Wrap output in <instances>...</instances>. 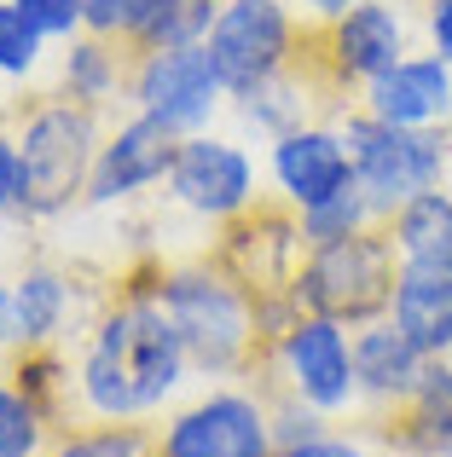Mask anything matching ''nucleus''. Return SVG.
<instances>
[{
	"label": "nucleus",
	"instance_id": "25",
	"mask_svg": "<svg viewBox=\"0 0 452 457\" xmlns=\"http://www.w3.org/2000/svg\"><path fill=\"white\" fill-rule=\"evenodd\" d=\"M46 435L53 417L18 382H0V457H46Z\"/></svg>",
	"mask_w": 452,
	"mask_h": 457
},
{
	"label": "nucleus",
	"instance_id": "30",
	"mask_svg": "<svg viewBox=\"0 0 452 457\" xmlns=\"http://www.w3.org/2000/svg\"><path fill=\"white\" fill-rule=\"evenodd\" d=\"M279 457H372L360 446V440H348V435H314V440H296V446H279Z\"/></svg>",
	"mask_w": 452,
	"mask_h": 457
},
{
	"label": "nucleus",
	"instance_id": "4",
	"mask_svg": "<svg viewBox=\"0 0 452 457\" xmlns=\"http://www.w3.org/2000/svg\"><path fill=\"white\" fill-rule=\"evenodd\" d=\"M99 111L76 104L64 93L35 99L23 111L18 151H23V214L29 220H53V214L76 209L88 197L93 162H99Z\"/></svg>",
	"mask_w": 452,
	"mask_h": 457
},
{
	"label": "nucleus",
	"instance_id": "15",
	"mask_svg": "<svg viewBox=\"0 0 452 457\" xmlns=\"http://www.w3.org/2000/svg\"><path fill=\"white\" fill-rule=\"evenodd\" d=\"M360 111H372L377 122H395V128H441L452 116V64L441 53L400 58L389 76H377L365 87Z\"/></svg>",
	"mask_w": 452,
	"mask_h": 457
},
{
	"label": "nucleus",
	"instance_id": "2",
	"mask_svg": "<svg viewBox=\"0 0 452 457\" xmlns=\"http://www.w3.org/2000/svg\"><path fill=\"white\" fill-rule=\"evenodd\" d=\"M157 302L186 342V359L204 377H238L267 359L255 295L221 267V261H186L157 272Z\"/></svg>",
	"mask_w": 452,
	"mask_h": 457
},
{
	"label": "nucleus",
	"instance_id": "23",
	"mask_svg": "<svg viewBox=\"0 0 452 457\" xmlns=\"http://www.w3.org/2000/svg\"><path fill=\"white\" fill-rule=\"evenodd\" d=\"M46 457H157V428H139V423L70 428L46 446Z\"/></svg>",
	"mask_w": 452,
	"mask_h": 457
},
{
	"label": "nucleus",
	"instance_id": "33",
	"mask_svg": "<svg viewBox=\"0 0 452 457\" xmlns=\"http://www.w3.org/2000/svg\"><path fill=\"white\" fill-rule=\"evenodd\" d=\"M296 6L307 12V23H337L348 6H360V0H296Z\"/></svg>",
	"mask_w": 452,
	"mask_h": 457
},
{
	"label": "nucleus",
	"instance_id": "29",
	"mask_svg": "<svg viewBox=\"0 0 452 457\" xmlns=\"http://www.w3.org/2000/svg\"><path fill=\"white\" fill-rule=\"evenodd\" d=\"M0 214H23V151L12 134H0Z\"/></svg>",
	"mask_w": 452,
	"mask_h": 457
},
{
	"label": "nucleus",
	"instance_id": "6",
	"mask_svg": "<svg viewBox=\"0 0 452 457\" xmlns=\"http://www.w3.org/2000/svg\"><path fill=\"white\" fill-rule=\"evenodd\" d=\"M267 365L284 377V388L302 405L337 417L360 400V382H354V336L348 324L319 319V312H296L284 324V336L267 347Z\"/></svg>",
	"mask_w": 452,
	"mask_h": 457
},
{
	"label": "nucleus",
	"instance_id": "34",
	"mask_svg": "<svg viewBox=\"0 0 452 457\" xmlns=\"http://www.w3.org/2000/svg\"><path fill=\"white\" fill-rule=\"evenodd\" d=\"M430 457H452V452H430Z\"/></svg>",
	"mask_w": 452,
	"mask_h": 457
},
{
	"label": "nucleus",
	"instance_id": "12",
	"mask_svg": "<svg viewBox=\"0 0 452 457\" xmlns=\"http://www.w3.org/2000/svg\"><path fill=\"white\" fill-rule=\"evenodd\" d=\"M180 139L186 134H174L169 122L134 111L116 134H105L93 179H88V203H128V197H139V191H151V186H169Z\"/></svg>",
	"mask_w": 452,
	"mask_h": 457
},
{
	"label": "nucleus",
	"instance_id": "10",
	"mask_svg": "<svg viewBox=\"0 0 452 457\" xmlns=\"http://www.w3.org/2000/svg\"><path fill=\"white\" fill-rule=\"evenodd\" d=\"M134 111L169 122L174 134H204V122L221 111V99H232L209 58V41L197 46H163V53L134 58V81H128Z\"/></svg>",
	"mask_w": 452,
	"mask_h": 457
},
{
	"label": "nucleus",
	"instance_id": "8",
	"mask_svg": "<svg viewBox=\"0 0 452 457\" xmlns=\"http://www.w3.org/2000/svg\"><path fill=\"white\" fill-rule=\"evenodd\" d=\"M302 29L284 0H226L215 29H209V58H215L226 93H249L267 76H279L302 53Z\"/></svg>",
	"mask_w": 452,
	"mask_h": 457
},
{
	"label": "nucleus",
	"instance_id": "7",
	"mask_svg": "<svg viewBox=\"0 0 452 457\" xmlns=\"http://www.w3.org/2000/svg\"><path fill=\"white\" fill-rule=\"evenodd\" d=\"M157 457H279L272 405L249 388H215L157 428Z\"/></svg>",
	"mask_w": 452,
	"mask_h": 457
},
{
	"label": "nucleus",
	"instance_id": "27",
	"mask_svg": "<svg viewBox=\"0 0 452 457\" xmlns=\"http://www.w3.org/2000/svg\"><path fill=\"white\" fill-rule=\"evenodd\" d=\"M146 12H151V0H81V29L105 35V41H134Z\"/></svg>",
	"mask_w": 452,
	"mask_h": 457
},
{
	"label": "nucleus",
	"instance_id": "11",
	"mask_svg": "<svg viewBox=\"0 0 452 457\" xmlns=\"http://www.w3.org/2000/svg\"><path fill=\"white\" fill-rule=\"evenodd\" d=\"M221 267L244 284L249 295H290L296 272L307 261V237H302V214L290 203H249L244 214L226 220V244H221Z\"/></svg>",
	"mask_w": 452,
	"mask_h": 457
},
{
	"label": "nucleus",
	"instance_id": "9",
	"mask_svg": "<svg viewBox=\"0 0 452 457\" xmlns=\"http://www.w3.org/2000/svg\"><path fill=\"white\" fill-rule=\"evenodd\" d=\"M307 53L319 58L331 87L348 99V93H365L377 76H389L406 58V23L389 0H360L337 23H307Z\"/></svg>",
	"mask_w": 452,
	"mask_h": 457
},
{
	"label": "nucleus",
	"instance_id": "26",
	"mask_svg": "<svg viewBox=\"0 0 452 457\" xmlns=\"http://www.w3.org/2000/svg\"><path fill=\"white\" fill-rule=\"evenodd\" d=\"M41 46H46V35L12 0H0V76H29L41 64Z\"/></svg>",
	"mask_w": 452,
	"mask_h": 457
},
{
	"label": "nucleus",
	"instance_id": "5",
	"mask_svg": "<svg viewBox=\"0 0 452 457\" xmlns=\"http://www.w3.org/2000/svg\"><path fill=\"white\" fill-rule=\"evenodd\" d=\"M337 128L354 156V179L372 197L377 220L400 214L412 197H423V191H435L447 179V145L435 128H395V122H377L372 111H348Z\"/></svg>",
	"mask_w": 452,
	"mask_h": 457
},
{
	"label": "nucleus",
	"instance_id": "1",
	"mask_svg": "<svg viewBox=\"0 0 452 457\" xmlns=\"http://www.w3.org/2000/svg\"><path fill=\"white\" fill-rule=\"evenodd\" d=\"M186 370L192 359L157 302V284H134L93 319L76 359V394L99 423H134L180 388Z\"/></svg>",
	"mask_w": 452,
	"mask_h": 457
},
{
	"label": "nucleus",
	"instance_id": "28",
	"mask_svg": "<svg viewBox=\"0 0 452 457\" xmlns=\"http://www.w3.org/2000/svg\"><path fill=\"white\" fill-rule=\"evenodd\" d=\"M12 6H18L46 41H70V35L81 29V0H12Z\"/></svg>",
	"mask_w": 452,
	"mask_h": 457
},
{
	"label": "nucleus",
	"instance_id": "18",
	"mask_svg": "<svg viewBox=\"0 0 452 457\" xmlns=\"http://www.w3.org/2000/svg\"><path fill=\"white\" fill-rule=\"evenodd\" d=\"M389 319L406 330V342L418 347L423 359H452V272L435 267H400L395 284V307Z\"/></svg>",
	"mask_w": 452,
	"mask_h": 457
},
{
	"label": "nucleus",
	"instance_id": "19",
	"mask_svg": "<svg viewBox=\"0 0 452 457\" xmlns=\"http://www.w3.org/2000/svg\"><path fill=\"white\" fill-rule=\"evenodd\" d=\"M134 58L139 53L128 41H105V35H88V29H81V35H70V46H64L58 87H64V99L105 111L116 93H128V81H134Z\"/></svg>",
	"mask_w": 452,
	"mask_h": 457
},
{
	"label": "nucleus",
	"instance_id": "31",
	"mask_svg": "<svg viewBox=\"0 0 452 457\" xmlns=\"http://www.w3.org/2000/svg\"><path fill=\"white\" fill-rule=\"evenodd\" d=\"M423 23H430V46L452 64V0H423Z\"/></svg>",
	"mask_w": 452,
	"mask_h": 457
},
{
	"label": "nucleus",
	"instance_id": "14",
	"mask_svg": "<svg viewBox=\"0 0 452 457\" xmlns=\"http://www.w3.org/2000/svg\"><path fill=\"white\" fill-rule=\"evenodd\" d=\"M272 186H279V197L296 214L337 197L342 186H354V156L342 145V128L307 122V128L279 134L272 139Z\"/></svg>",
	"mask_w": 452,
	"mask_h": 457
},
{
	"label": "nucleus",
	"instance_id": "20",
	"mask_svg": "<svg viewBox=\"0 0 452 457\" xmlns=\"http://www.w3.org/2000/svg\"><path fill=\"white\" fill-rule=\"evenodd\" d=\"M12 319H18V347H58L70 319V278L58 267H23L12 278Z\"/></svg>",
	"mask_w": 452,
	"mask_h": 457
},
{
	"label": "nucleus",
	"instance_id": "17",
	"mask_svg": "<svg viewBox=\"0 0 452 457\" xmlns=\"http://www.w3.org/2000/svg\"><path fill=\"white\" fill-rule=\"evenodd\" d=\"M423 365L430 359L406 342L395 319H372L354 330V382H360V400L372 405H400L412 388H418Z\"/></svg>",
	"mask_w": 452,
	"mask_h": 457
},
{
	"label": "nucleus",
	"instance_id": "13",
	"mask_svg": "<svg viewBox=\"0 0 452 457\" xmlns=\"http://www.w3.org/2000/svg\"><path fill=\"white\" fill-rule=\"evenodd\" d=\"M169 197L180 209L204 214V220H232L255 203V162L232 145V139H209V134H186L180 156L169 174Z\"/></svg>",
	"mask_w": 452,
	"mask_h": 457
},
{
	"label": "nucleus",
	"instance_id": "22",
	"mask_svg": "<svg viewBox=\"0 0 452 457\" xmlns=\"http://www.w3.org/2000/svg\"><path fill=\"white\" fill-rule=\"evenodd\" d=\"M226 0H151L146 23L134 29V53H163V46H197L209 41Z\"/></svg>",
	"mask_w": 452,
	"mask_h": 457
},
{
	"label": "nucleus",
	"instance_id": "16",
	"mask_svg": "<svg viewBox=\"0 0 452 457\" xmlns=\"http://www.w3.org/2000/svg\"><path fill=\"white\" fill-rule=\"evenodd\" d=\"M377 440H389L395 457H430L452 452V359H430L418 377V388L395 405L389 423L372 428Z\"/></svg>",
	"mask_w": 452,
	"mask_h": 457
},
{
	"label": "nucleus",
	"instance_id": "21",
	"mask_svg": "<svg viewBox=\"0 0 452 457\" xmlns=\"http://www.w3.org/2000/svg\"><path fill=\"white\" fill-rule=\"evenodd\" d=\"M389 232L400 244V261L412 267H435V272H452V191L435 186L423 197H412L400 214H389Z\"/></svg>",
	"mask_w": 452,
	"mask_h": 457
},
{
	"label": "nucleus",
	"instance_id": "24",
	"mask_svg": "<svg viewBox=\"0 0 452 457\" xmlns=\"http://www.w3.org/2000/svg\"><path fill=\"white\" fill-rule=\"evenodd\" d=\"M365 226H377V209H372V197L360 191V179H354V186H342L337 197L302 209V237H307V249L337 244V237H354V232H365Z\"/></svg>",
	"mask_w": 452,
	"mask_h": 457
},
{
	"label": "nucleus",
	"instance_id": "32",
	"mask_svg": "<svg viewBox=\"0 0 452 457\" xmlns=\"http://www.w3.org/2000/svg\"><path fill=\"white\" fill-rule=\"evenodd\" d=\"M0 353H18V319H12V284H0Z\"/></svg>",
	"mask_w": 452,
	"mask_h": 457
},
{
	"label": "nucleus",
	"instance_id": "3",
	"mask_svg": "<svg viewBox=\"0 0 452 457\" xmlns=\"http://www.w3.org/2000/svg\"><path fill=\"white\" fill-rule=\"evenodd\" d=\"M400 244L383 220L365 226L354 237H337V244L307 249L302 272L290 284V302L302 312H319V319H337L348 330L372 319H389L395 307V284H400Z\"/></svg>",
	"mask_w": 452,
	"mask_h": 457
}]
</instances>
